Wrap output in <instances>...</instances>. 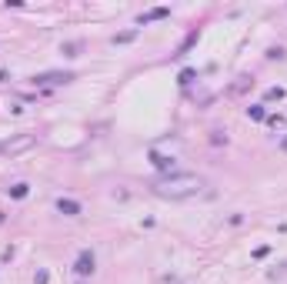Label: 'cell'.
Listing matches in <instances>:
<instances>
[{
  "mask_svg": "<svg viewBox=\"0 0 287 284\" xmlns=\"http://www.w3.org/2000/svg\"><path fill=\"white\" fill-rule=\"evenodd\" d=\"M33 284H47V271H37V274H33Z\"/></svg>",
  "mask_w": 287,
  "mask_h": 284,
  "instance_id": "5bb4252c",
  "label": "cell"
},
{
  "mask_svg": "<svg viewBox=\"0 0 287 284\" xmlns=\"http://www.w3.org/2000/svg\"><path fill=\"white\" fill-rule=\"evenodd\" d=\"M250 84H254V81H250V77H237V84H234V87H231V94H244V90H247Z\"/></svg>",
  "mask_w": 287,
  "mask_h": 284,
  "instance_id": "9c48e42d",
  "label": "cell"
},
{
  "mask_svg": "<svg viewBox=\"0 0 287 284\" xmlns=\"http://www.w3.org/2000/svg\"><path fill=\"white\" fill-rule=\"evenodd\" d=\"M27 191H30L27 184H14L10 187V197H27Z\"/></svg>",
  "mask_w": 287,
  "mask_h": 284,
  "instance_id": "4fadbf2b",
  "label": "cell"
},
{
  "mask_svg": "<svg viewBox=\"0 0 287 284\" xmlns=\"http://www.w3.org/2000/svg\"><path fill=\"white\" fill-rule=\"evenodd\" d=\"M247 117H250V121H264V107H261V104L247 107Z\"/></svg>",
  "mask_w": 287,
  "mask_h": 284,
  "instance_id": "30bf717a",
  "label": "cell"
},
{
  "mask_svg": "<svg viewBox=\"0 0 287 284\" xmlns=\"http://www.w3.org/2000/svg\"><path fill=\"white\" fill-rule=\"evenodd\" d=\"M67 81H74V74H40L37 77V84H67Z\"/></svg>",
  "mask_w": 287,
  "mask_h": 284,
  "instance_id": "5b68a950",
  "label": "cell"
},
{
  "mask_svg": "<svg viewBox=\"0 0 287 284\" xmlns=\"http://www.w3.org/2000/svg\"><path fill=\"white\" fill-rule=\"evenodd\" d=\"M94 271H97V258H94L90 247H84V251L77 254V261H74V274L77 277H90Z\"/></svg>",
  "mask_w": 287,
  "mask_h": 284,
  "instance_id": "3957f363",
  "label": "cell"
},
{
  "mask_svg": "<svg viewBox=\"0 0 287 284\" xmlns=\"http://www.w3.org/2000/svg\"><path fill=\"white\" fill-rule=\"evenodd\" d=\"M264 100H284V87H267L264 90Z\"/></svg>",
  "mask_w": 287,
  "mask_h": 284,
  "instance_id": "ba28073f",
  "label": "cell"
},
{
  "mask_svg": "<svg viewBox=\"0 0 287 284\" xmlns=\"http://www.w3.org/2000/svg\"><path fill=\"white\" fill-rule=\"evenodd\" d=\"M33 144H37V137H33V134H17V137L0 140V154H7V157H14V154H24V151H30Z\"/></svg>",
  "mask_w": 287,
  "mask_h": 284,
  "instance_id": "7a4b0ae2",
  "label": "cell"
},
{
  "mask_svg": "<svg viewBox=\"0 0 287 284\" xmlns=\"http://www.w3.org/2000/svg\"><path fill=\"white\" fill-rule=\"evenodd\" d=\"M134 37H137V30H124V33L114 37V44H127V41H134Z\"/></svg>",
  "mask_w": 287,
  "mask_h": 284,
  "instance_id": "7c38bea8",
  "label": "cell"
},
{
  "mask_svg": "<svg viewBox=\"0 0 287 284\" xmlns=\"http://www.w3.org/2000/svg\"><path fill=\"white\" fill-rule=\"evenodd\" d=\"M280 151H284V154H287V137H284V140H280Z\"/></svg>",
  "mask_w": 287,
  "mask_h": 284,
  "instance_id": "9a60e30c",
  "label": "cell"
},
{
  "mask_svg": "<svg viewBox=\"0 0 287 284\" xmlns=\"http://www.w3.org/2000/svg\"><path fill=\"white\" fill-rule=\"evenodd\" d=\"M57 211L67 214V218H77V214H80V204L70 201V197H60V201H57Z\"/></svg>",
  "mask_w": 287,
  "mask_h": 284,
  "instance_id": "277c9868",
  "label": "cell"
},
{
  "mask_svg": "<svg viewBox=\"0 0 287 284\" xmlns=\"http://www.w3.org/2000/svg\"><path fill=\"white\" fill-rule=\"evenodd\" d=\"M207 187V181L194 174V170H174V174H164L151 184V191L164 201H187V197H197L200 191Z\"/></svg>",
  "mask_w": 287,
  "mask_h": 284,
  "instance_id": "6da1fadb",
  "label": "cell"
},
{
  "mask_svg": "<svg viewBox=\"0 0 287 284\" xmlns=\"http://www.w3.org/2000/svg\"><path fill=\"white\" fill-rule=\"evenodd\" d=\"M151 161L157 164L160 170H167V174H174V157H164V154H157V151H154V154H151Z\"/></svg>",
  "mask_w": 287,
  "mask_h": 284,
  "instance_id": "8992f818",
  "label": "cell"
},
{
  "mask_svg": "<svg viewBox=\"0 0 287 284\" xmlns=\"http://www.w3.org/2000/svg\"><path fill=\"white\" fill-rule=\"evenodd\" d=\"M154 284H184V281H181V277H177V274H160V277H157V281H154Z\"/></svg>",
  "mask_w": 287,
  "mask_h": 284,
  "instance_id": "8fae6325",
  "label": "cell"
},
{
  "mask_svg": "<svg viewBox=\"0 0 287 284\" xmlns=\"http://www.w3.org/2000/svg\"><path fill=\"white\" fill-rule=\"evenodd\" d=\"M170 10L167 7H157V10H151V14H140V24H147V20H157V17H167Z\"/></svg>",
  "mask_w": 287,
  "mask_h": 284,
  "instance_id": "52a82bcc",
  "label": "cell"
},
{
  "mask_svg": "<svg viewBox=\"0 0 287 284\" xmlns=\"http://www.w3.org/2000/svg\"><path fill=\"white\" fill-rule=\"evenodd\" d=\"M77 284H84V277H80V281H77Z\"/></svg>",
  "mask_w": 287,
  "mask_h": 284,
  "instance_id": "2e32d148",
  "label": "cell"
}]
</instances>
